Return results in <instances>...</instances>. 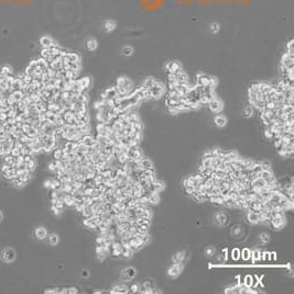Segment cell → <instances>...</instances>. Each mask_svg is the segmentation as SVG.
<instances>
[{
  "mask_svg": "<svg viewBox=\"0 0 294 294\" xmlns=\"http://www.w3.org/2000/svg\"><path fill=\"white\" fill-rule=\"evenodd\" d=\"M126 154H127V156H128V158L135 159V160H138V162L143 157L142 150L140 149L139 146H129V147L126 149Z\"/></svg>",
  "mask_w": 294,
  "mask_h": 294,
  "instance_id": "6da1fadb",
  "label": "cell"
},
{
  "mask_svg": "<svg viewBox=\"0 0 294 294\" xmlns=\"http://www.w3.org/2000/svg\"><path fill=\"white\" fill-rule=\"evenodd\" d=\"M164 189V182L161 181V180H158V179H152V181L150 182L149 187H148L147 190L149 192H154V193H159Z\"/></svg>",
  "mask_w": 294,
  "mask_h": 294,
  "instance_id": "7a4b0ae2",
  "label": "cell"
},
{
  "mask_svg": "<svg viewBox=\"0 0 294 294\" xmlns=\"http://www.w3.org/2000/svg\"><path fill=\"white\" fill-rule=\"evenodd\" d=\"M183 263H176V262H173V265L169 268L168 270V275L170 278H177L181 272L183 271Z\"/></svg>",
  "mask_w": 294,
  "mask_h": 294,
  "instance_id": "3957f363",
  "label": "cell"
},
{
  "mask_svg": "<svg viewBox=\"0 0 294 294\" xmlns=\"http://www.w3.org/2000/svg\"><path fill=\"white\" fill-rule=\"evenodd\" d=\"M286 221H285V215L282 216H277V217H272L270 220V225L272 226L274 229H281L284 225H285Z\"/></svg>",
  "mask_w": 294,
  "mask_h": 294,
  "instance_id": "277c9868",
  "label": "cell"
},
{
  "mask_svg": "<svg viewBox=\"0 0 294 294\" xmlns=\"http://www.w3.org/2000/svg\"><path fill=\"white\" fill-rule=\"evenodd\" d=\"M149 90H150V92H151L152 98H156V99H158V98H160V97L162 95V93H163L164 86L162 85V83L156 81V83H154V85H153V86H152Z\"/></svg>",
  "mask_w": 294,
  "mask_h": 294,
  "instance_id": "5b68a950",
  "label": "cell"
},
{
  "mask_svg": "<svg viewBox=\"0 0 294 294\" xmlns=\"http://www.w3.org/2000/svg\"><path fill=\"white\" fill-rule=\"evenodd\" d=\"M260 177L265 181L267 184H272V183L277 182V179H275V176L273 174L272 170H262L260 174Z\"/></svg>",
  "mask_w": 294,
  "mask_h": 294,
  "instance_id": "8992f818",
  "label": "cell"
},
{
  "mask_svg": "<svg viewBox=\"0 0 294 294\" xmlns=\"http://www.w3.org/2000/svg\"><path fill=\"white\" fill-rule=\"evenodd\" d=\"M208 107H209L212 112L218 113V112H220L223 110V102H222L219 99H217V98H215L214 97V98L208 102Z\"/></svg>",
  "mask_w": 294,
  "mask_h": 294,
  "instance_id": "52a82bcc",
  "label": "cell"
},
{
  "mask_svg": "<svg viewBox=\"0 0 294 294\" xmlns=\"http://www.w3.org/2000/svg\"><path fill=\"white\" fill-rule=\"evenodd\" d=\"M116 28H117V23L113 19H108V20L104 21V23H103V30L106 33H111L113 31L116 30Z\"/></svg>",
  "mask_w": 294,
  "mask_h": 294,
  "instance_id": "ba28073f",
  "label": "cell"
},
{
  "mask_svg": "<svg viewBox=\"0 0 294 294\" xmlns=\"http://www.w3.org/2000/svg\"><path fill=\"white\" fill-rule=\"evenodd\" d=\"M136 274H137L136 269H133V268H127V269L122 270L121 279L125 280V281H130V280H132L136 277Z\"/></svg>",
  "mask_w": 294,
  "mask_h": 294,
  "instance_id": "9c48e42d",
  "label": "cell"
},
{
  "mask_svg": "<svg viewBox=\"0 0 294 294\" xmlns=\"http://www.w3.org/2000/svg\"><path fill=\"white\" fill-rule=\"evenodd\" d=\"M144 194L147 196L149 204L156 205L160 202V195L159 193H154V192H149L148 190H144Z\"/></svg>",
  "mask_w": 294,
  "mask_h": 294,
  "instance_id": "30bf717a",
  "label": "cell"
},
{
  "mask_svg": "<svg viewBox=\"0 0 294 294\" xmlns=\"http://www.w3.org/2000/svg\"><path fill=\"white\" fill-rule=\"evenodd\" d=\"M189 195L192 196V199H193L195 202H199V203L205 202V201H207V199H208L207 193H202V192L196 191V190L194 191V192H192Z\"/></svg>",
  "mask_w": 294,
  "mask_h": 294,
  "instance_id": "8fae6325",
  "label": "cell"
},
{
  "mask_svg": "<svg viewBox=\"0 0 294 294\" xmlns=\"http://www.w3.org/2000/svg\"><path fill=\"white\" fill-rule=\"evenodd\" d=\"M82 142H83V144L86 145L87 147H94V146L96 145L97 141L92 136V135H89V134H85L82 136Z\"/></svg>",
  "mask_w": 294,
  "mask_h": 294,
  "instance_id": "7c38bea8",
  "label": "cell"
},
{
  "mask_svg": "<svg viewBox=\"0 0 294 294\" xmlns=\"http://www.w3.org/2000/svg\"><path fill=\"white\" fill-rule=\"evenodd\" d=\"M139 166H140L141 169H153V162L149 158H146L144 156L139 160Z\"/></svg>",
  "mask_w": 294,
  "mask_h": 294,
  "instance_id": "4fadbf2b",
  "label": "cell"
},
{
  "mask_svg": "<svg viewBox=\"0 0 294 294\" xmlns=\"http://www.w3.org/2000/svg\"><path fill=\"white\" fill-rule=\"evenodd\" d=\"M2 257H4V261H7V262H11V261H13L14 260V258H16V253H14V250H13V249L7 248L4 251Z\"/></svg>",
  "mask_w": 294,
  "mask_h": 294,
  "instance_id": "5bb4252c",
  "label": "cell"
},
{
  "mask_svg": "<svg viewBox=\"0 0 294 294\" xmlns=\"http://www.w3.org/2000/svg\"><path fill=\"white\" fill-rule=\"evenodd\" d=\"M85 45H86V48L90 52H94V51L97 50V47H98V42H97L96 38H94V37H89L88 40L86 41L85 43Z\"/></svg>",
  "mask_w": 294,
  "mask_h": 294,
  "instance_id": "9a60e30c",
  "label": "cell"
},
{
  "mask_svg": "<svg viewBox=\"0 0 294 294\" xmlns=\"http://www.w3.org/2000/svg\"><path fill=\"white\" fill-rule=\"evenodd\" d=\"M128 292H129V288H127L126 285H122V284L113 286L111 291H110L111 294H126Z\"/></svg>",
  "mask_w": 294,
  "mask_h": 294,
  "instance_id": "2e32d148",
  "label": "cell"
},
{
  "mask_svg": "<svg viewBox=\"0 0 294 294\" xmlns=\"http://www.w3.org/2000/svg\"><path fill=\"white\" fill-rule=\"evenodd\" d=\"M40 43H41V45L44 47V48H49V47H52V46H54V41L51 38L50 36H42L40 38Z\"/></svg>",
  "mask_w": 294,
  "mask_h": 294,
  "instance_id": "e0dca14e",
  "label": "cell"
},
{
  "mask_svg": "<svg viewBox=\"0 0 294 294\" xmlns=\"http://www.w3.org/2000/svg\"><path fill=\"white\" fill-rule=\"evenodd\" d=\"M207 201H209V202H212V203H215V204H224L225 198H224L222 194H216V195L210 194V195H208V200H207Z\"/></svg>",
  "mask_w": 294,
  "mask_h": 294,
  "instance_id": "ac0fdd59",
  "label": "cell"
},
{
  "mask_svg": "<svg viewBox=\"0 0 294 294\" xmlns=\"http://www.w3.org/2000/svg\"><path fill=\"white\" fill-rule=\"evenodd\" d=\"M247 220L250 224H258L259 223V213L249 211L247 214Z\"/></svg>",
  "mask_w": 294,
  "mask_h": 294,
  "instance_id": "d6986e66",
  "label": "cell"
},
{
  "mask_svg": "<svg viewBox=\"0 0 294 294\" xmlns=\"http://www.w3.org/2000/svg\"><path fill=\"white\" fill-rule=\"evenodd\" d=\"M132 253H133V251H132L130 248H128V247H125V246H122L121 253H120V258L125 259V260H129V259L132 257Z\"/></svg>",
  "mask_w": 294,
  "mask_h": 294,
  "instance_id": "ffe728a7",
  "label": "cell"
},
{
  "mask_svg": "<svg viewBox=\"0 0 294 294\" xmlns=\"http://www.w3.org/2000/svg\"><path fill=\"white\" fill-rule=\"evenodd\" d=\"M214 121H215V124L217 125L218 127H224V126H225V125L227 124V119H226V116L222 115V114H218V115L215 116Z\"/></svg>",
  "mask_w": 294,
  "mask_h": 294,
  "instance_id": "44dd1931",
  "label": "cell"
},
{
  "mask_svg": "<svg viewBox=\"0 0 294 294\" xmlns=\"http://www.w3.org/2000/svg\"><path fill=\"white\" fill-rule=\"evenodd\" d=\"M185 257H186L185 251H177V253L173 256L172 260H173V262H176V263H183V261L185 260Z\"/></svg>",
  "mask_w": 294,
  "mask_h": 294,
  "instance_id": "7402d4cb",
  "label": "cell"
},
{
  "mask_svg": "<svg viewBox=\"0 0 294 294\" xmlns=\"http://www.w3.org/2000/svg\"><path fill=\"white\" fill-rule=\"evenodd\" d=\"M215 221H216V223L218 224L219 226H224V225H226L227 224V221H228V219H227V216L224 214V213H219V214H217L216 215V217H215Z\"/></svg>",
  "mask_w": 294,
  "mask_h": 294,
  "instance_id": "603a6c76",
  "label": "cell"
},
{
  "mask_svg": "<svg viewBox=\"0 0 294 294\" xmlns=\"http://www.w3.org/2000/svg\"><path fill=\"white\" fill-rule=\"evenodd\" d=\"M137 224L140 225V226H142V227H146V228H149L151 226V219H146V217H140L138 220H136Z\"/></svg>",
  "mask_w": 294,
  "mask_h": 294,
  "instance_id": "cb8c5ba5",
  "label": "cell"
},
{
  "mask_svg": "<svg viewBox=\"0 0 294 294\" xmlns=\"http://www.w3.org/2000/svg\"><path fill=\"white\" fill-rule=\"evenodd\" d=\"M209 32L212 34H217V33H219V31H220V24H219L218 22H216V21H214V22H212V23H209Z\"/></svg>",
  "mask_w": 294,
  "mask_h": 294,
  "instance_id": "d4e9b609",
  "label": "cell"
},
{
  "mask_svg": "<svg viewBox=\"0 0 294 294\" xmlns=\"http://www.w3.org/2000/svg\"><path fill=\"white\" fill-rule=\"evenodd\" d=\"M183 187H184L185 192H186V193H189V194H191L192 192H194V191H195V187L192 186V184H191V183L187 181V179H186V178L183 180Z\"/></svg>",
  "mask_w": 294,
  "mask_h": 294,
  "instance_id": "484cf974",
  "label": "cell"
},
{
  "mask_svg": "<svg viewBox=\"0 0 294 294\" xmlns=\"http://www.w3.org/2000/svg\"><path fill=\"white\" fill-rule=\"evenodd\" d=\"M82 213H83V216H84V217H92V216L94 215V210H93L92 205H90V204H89V205H86V206L84 207V210L82 211Z\"/></svg>",
  "mask_w": 294,
  "mask_h": 294,
  "instance_id": "4316f807",
  "label": "cell"
},
{
  "mask_svg": "<svg viewBox=\"0 0 294 294\" xmlns=\"http://www.w3.org/2000/svg\"><path fill=\"white\" fill-rule=\"evenodd\" d=\"M151 288H153V285L151 284V282L148 281V282H146V283L141 284V285H139V292H140V293L147 294L148 290H149V289H151Z\"/></svg>",
  "mask_w": 294,
  "mask_h": 294,
  "instance_id": "83f0119b",
  "label": "cell"
},
{
  "mask_svg": "<svg viewBox=\"0 0 294 294\" xmlns=\"http://www.w3.org/2000/svg\"><path fill=\"white\" fill-rule=\"evenodd\" d=\"M46 229L44 227H38L35 231V236L38 237L39 239H44L46 237Z\"/></svg>",
  "mask_w": 294,
  "mask_h": 294,
  "instance_id": "f1b7e54d",
  "label": "cell"
},
{
  "mask_svg": "<svg viewBox=\"0 0 294 294\" xmlns=\"http://www.w3.org/2000/svg\"><path fill=\"white\" fill-rule=\"evenodd\" d=\"M121 53L123 56H131V55L133 54V48L131 47V46H125L121 50Z\"/></svg>",
  "mask_w": 294,
  "mask_h": 294,
  "instance_id": "f546056e",
  "label": "cell"
},
{
  "mask_svg": "<svg viewBox=\"0 0 294 294\" xmlns=\"http://www.w3.org/2000/svg\"><path fill=\"white\" fill-rule=\"evenodd\" d=\"M51 189H53V190H55V191H61V181H60L59 179L52 180Z\"/></svg>",
  "mask_w": 294,
  "mask_h": 294,
  "instance_id": "4dcf8cb0",
  "label": "cell"
},
{
  "mask_svg": "<svg viewBox=\"0 0 294 294\" xmlns=\"http://www.w3.org/2000/svg\"><path fill=\"white\" fill-rule=\"evenodd\" d=\"M250 258L252 259L253 262H257V261L261 260V253L259 250H253V251H251V257Z\"/></svg>",
  "mask_w": 294,
  "mask_h": 294,
  "instance_id": "1f68e13d",
  "label": "cell"
},
{
  "mask_svg": "<svg viewBox=\"0 0 294 294\" xmlns=\"http://www.w3.org/2000/svg\"><path fill=\"white\" fill-rule=\"evenodd\" d=\"M4 162L8 166H10V167H12L13 164H14V157H13L12 155H10V154L4 155Z\"/></svg>",
  "mask_w": 294,
  "mask_h": 294,
  "instance_id": "d6a6232c",
  "label": "cell"
},
{
  "mask_svg": "<svg viewBox=\"0 0 294 294\" xmlns=\"http://www.w3.org/2000/svg\"><path fill=\"white\" fill-rule=\"evenodd\" d=\"M241 253V255H240V256H241V258H242L244 260H246V261L249 260V259H250V257H251V251H250L248 248H245L244 250H242V253Z\"/></svg>",
  "mask_w": 294,
  "mask_h": 294,
  "instance_id": "836d02e7",
  "label": "cell"
},
{
  "mask_svg": "<svg viewBox=\"0 0 294 294\" xmlns=\"http://www.w3.org/2000/svg\"><path fill=\"white\" fill-rule=\"evenodd\" d=\"M152 215H153V213H152L151 209H149L148 206L144 207L143 213H142V217H146V219H152Z\"/></svg>",
  "mask_w": 294,
  "mask_h": 294,
  "instance_id": "e575fe53",
  "label": "cell"
},
{
  "mask_svg": "<svg viewBox=\"0 0 294 294\" xmlns=\"http://www.w3.org/2000/svg\"><path fill=\"white\" fill-rule=\"evenodd\" d=\"M18 178L20 179V181H21V182L27 183L30 179V172H25V174H20V176H18Z\"/></svg>",
  "mask_w": 294,
  "mask_h": 294,
  "instance_id": "d590c367",
  "label": "cell"
},
{
  "mask_svg": "<svg viewBox=\"0 0 294 294\" xmlns=\"http://www.w3.org/2000/svg\"><path fill=\"white\" fill-rule=\"evenodd\" d=\"M156 83V80L154 79H152V78H148V79H146V81H144V85H143V87H146V88H148V89H150V88L153 86Z\"/></svg>",
  "mask_w": 294,
  "mask_h": 294,
  "instance_id": "8d00e7d4",
  "label": "cell"
},
{
  "mask_svg": "<svg viewBox=\"0 0 294 294\" xmlns=\"http://www.w3.org/2000/svg\"><path fill=\"white\" fill-rule=\"evenodd\" d=\"M25 167H27V169L29 170V171H32L35 168V162H34L33 159H30L29 162H25Z\"/></svg>",
  "mask_w": 294,
  "mask_h": 294,
  "instance_id": "74e56055",
  "label": "cell"
},
{
  "mask_svg": "<svg viewBox=\"0 0 294 294\" xmlns=\"http://www.w3.org/2000/svg\"><path fill=\"white\" fill-rule=\"evenodd\" d=\"M231 258L234 259V260H238L240 258V250L239 249H232V251H231Z\"/></svg>",
  "mask_w": 294,
  "mask_h": 294,
  "instance_id": "f35d334b",
  "label": "cell"
},
{
  "mask_svg": "<svg viewBox=\"0 0 294 294\" xmlns=\"http://www.w3.org/2000/svg\"><path fill=\"white\" fill-rule=\"evenodd\" d=\"M49 240H50L51 245H56L57 243H59V236H57L56 234H51Z\"/></svg>",
  "mask_w": 294,
  "mask_h": 294,
  "instance_id": "ab89813d",
  "label": "cell"
},
{
  "mask_svg": "<svg viewBox=\"0 0 294 294\" xmlns=\"http://www.w3.org/2000/svg\"><path fill=\"white\" fill-rule=\"evenodd\" d=\"M89 83H90V81H89L88 78H83V79H80V80H78V83H80V86L84 88V89H86V88L88 87Z\"/></svg>",
  "mask_w": 294,
  "mask_h": 294,
  "instance_id": "60d3db41",
  "label": "cell"
},
{
  "mask_svg": "<svg viewBox=\"0 0 294 294\" xmlns=\"http://www.w3.org/2000/svg\"><path fill=\"white\" fill-rule=\"evenodd\" d=\"M245 116L246 117H249V116H251L252 114H253V108H252L251 105H249V107H247V108L245 109Z\"/></svg>",
  "mask_w": 294,
  "mask_h": 294,
  "instance_id": "b9f144b4",
  "label": "cell"
},
{
  "mask_svg": "<svg viewBox=\"0 0 294 294\" xmlns=\"http://www.w3.org/2000/svg\"><path fill=\"white\" fill-rule=\"evenodd\" d=\"M252 283H253V279H252V277H250V275H247V277L245 278V285H246V286L250 288V286L252 285Z\"/></svg>",
  "mask_w": 294,
  "mask_h": 294,
  "instance_id": "7bdbcfd3",
  "label": "cell"
},
{
  "mask_svg": "<svg viewBox=\"0 0 294 294\" xmlns=\"http://www.w3.org/2000/svg\"><path fill=\"white\" fill-rule=\"evenodd\" d=\"M11 180H12L13 184H14L16 187H19V188H20V187H23V184H24L23 182H21V181H20V179L18 178V177H14V178H12Z\"/></svg>",
  "mask_w": 294,
  "mask_h": 294,
  "instance_id": "ee69618b",
  "label": "cell"
},
{
  "mask_svg": "<svg viewBox=\"0 0 294 294\" xmlns=\"http://www.w3.org/2000/svg\"><path fill=\"white\" fill-rule=\"evenodd\" d=\"M260 240H261V243H263V244L268 243V241H269V235L265 234V233H262L260 235Z\"/></svg>",
  "mask_w": 294,
  "mask_h": 294,
  "instance_id": "f6af8a7d",
  "label": "cell"
},
{
  "mask_svg": "<svg viewBox=\"0 0 294 294\" xmlns=\"http://www.w3.org/2000/svg\"><path fill=\"white\" fill-rule=\"evenodd\" d=\"M261 167H262V170H270L271 169V164L269 162H260Z\"/></svg>",
  "mask_w": 294,
  "mask_h": 294,
  "instance_id": "bcb514c9",
  "label": "cell"
},
{
  "mask_svg": "<svg viewBox=\"0 0 294 294\" xmlns=\"http://www.w3.org/2000/svg\"><path fill=\"white\" fill-rule=\"evenodd\" d=\"M10 155H12L13 157H18L19 155H21V154H20V149L13 147V148L11 149V152H10Z\"/></svg>",
  "mask_w": 294,
  "mask_h": 294,
  "instance_id": "7dc6e473",
  "label": "cell"
},
{
  "mask_svg": "<svg viewBox=\"0 0 294 294\" xmlns=\"http://www.w3.org/2000/svg\"><path fill=\"white\" fill-rule=\"evenodd\" d=\"M220 153H222V150H220L219 148H214V149H212V150H210V154H212V156H213V157H217Z\"/></svg>",
  "mask_w": 294,
  "mask_h": 294,
  "instance_id": "c3c4849f",
  "label": "cell"
},
{
  "mask_svg": "<svg viewBox=\"0 0 294 294\" xmlns=\"http://www.w3.org/2000/svg\"><path fill=\"white\" fill-rule=\"evenodd\" d=\"M214 253H215V249L213 248V247H209V248L206 249V255H207L208 257H210V256H213Z\"/></svg>",
  "mask_w": 294,
  "mask_h": 294,
  "instance_id": "681fc988",
  "label": "cell"
},
{
  "mask_svg": "<svg viewBox=\"0 0 294 294\" xmlns=\"http://www.w3.org/2000/svg\"><path fill=\"white\" fill-rule=\"evenodd\" d=\"M60 291L59 289H49V290L45 291L46 294H55V293H59Z\"/></svg>",
  "mask_w": 294,
  "mask_h": 294,
  "instance_id": "f907efd6",
  "label": "cell"
},
{
  "mask_svg": "<svg viewBox=\"0 0 294 294\" xmlns=\"http://www.w3.org/2000/svg\"><path fill=\"white\" fill-rule=\"evenodd\" d=\"M129 290H131L132 293H136V292H139V285L138 284H133V285L131 286Z\"/></svg>",
  "mask_w": 294,
  "mask_h": 294,
  "instance_id": "816d5d0a",
  "label": "cell"
},
{
  "mask_svg": "<svg viewBox=\"0 0 294 294\" xmlns=\"http://www.w3.org/2000/svg\"><path fill=\"white\" fill-rule=\"evenodd\" d=\"M71 293H77V289L76 288H68V289H66V294H71Z\"/></svg>",
  "mask_w": 294,
  "mask_h": 294,
  "instance_id": "f5cc1de1",
  "label": "cell"
},
{
  "mask_svg": "<svg viewBox=\"0 0 294 294\" xmlns=\"http://www.w3.org/2000/svg\"><path fill=\"white\" fill-rule=\"evenodd\" d=\"M49 169L50 170H56V165H55V162H50V165H49Z\"/></svg>",
  "mask_w": 294,
  "mask_h": 294,
  "instance_id": "db71d44e",
  "label": "cell"
},
{
  "mask_svg": "<svg viewBox=\"0 0 294 294\" xmlns=\"http://www.w3.org/2000/svg\"><path fill=\"white\" fill-rule=\"evenodd\" d=\"M52 211H53V213H54L55 215H59L60 212H61V210H59L57 207H55L54 205H52Z\"/></svg>",
  "mask_w": 294,
  "mask_h": 294,
  "instance_id": "11a10c76",
  "label": "cell"
},
{
  "mask_svg": "<svg viewBox=\"0 0 294 294\" xmlns=\"http://www.w3.org/2000/svg\"><path fill=\"white\" fill-rule=\"evenodd\" d=\"M105 257H106V255H104V253H97V259L98 260H104L105 259Z\"/></svg>",
  "mask_w": 294,
  "mask_h": 294,
  "instance_id": "9f6ffc18",
  "label": "cell"
},
{
  "mask_svg": "<svg viewBox=\"0 0 294 294\" xmlns=\"http://www.w3.org/2000/svg\"><path fill=\"white\" fill-rule=\"evenodd\" d=\"M51 183H52V180H47V181L44 182V187H46V188H51Z\"/></svg>",
  "mask_w": 294,
  "mask_h": 294,
  "instance_id": "6f0895ef",
  "label": "cell"
},
{
  "mask_svg": "<svg viewBox=\"0 0 294 294\" xmlns=\"http://www.w3.org/2000/svg\"><path fill=\"white\" fill-rule=\"evenodd\" d=\"M240 233H241V229H236V231H234V232H232V234H234L235 236H238Z\"/></svg>",
  "mask_w": 294,
  "mask_h": 294,
  "instance_id": "680465c9",
  "label": "cell"
},
{
  "mask_svg": "<svg viewBox=\"0 0 294 294\" xmlns=\"http://www.w3.org/2000/svg\"><path fill=\"white\" fill-rule=\"evenodd\" d=\"M10 168V166H8L7 164H4V167H2V171H6V170H8Z\"/></svg>",
  "mask_w": 294,
  "mask_h": 294,
  "instance_id": "91938a15",
  "label": "cell"
},
{
  "mask_svg": "<svg viewBox=\"0 0 294 294\" xmlns=\"http://www.w3.org/2000/svg\"><path fill=\"white\" fill-rule=\"evenodd\" d=\"M83 274H84V277H87V275H88V271H87V270H85Z\"/></svg>",
  "mask_w": 294,
  "mask_h": 294,
  "instance_id": "94428289",
  "label": "cell"
},
{
  "mask_svg": "<svg viewBox=\"0 0 294 294\" xmlns=\"http://www.w3.org/2000/svg\"><path fill=\"white\" fill-rule=\"evenodd\" d=\"M1 220H2V213L0 212V221H1Z\"/></svg>",
  "mask_w": 294,
  "mask_h": 294,
  "instance_id": "6125c7cd",
  "label": "cell"
}]
</instances>
